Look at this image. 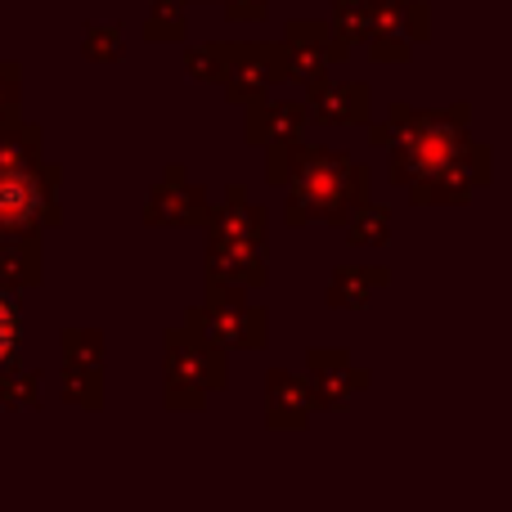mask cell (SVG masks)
<instances>
[{
    "label": "cell",
    "mask_w": 512,
    "mask_h": 512,
    "mask_svg": "<svg viewBox=\"0 0 512 512\" xmlns=\"http://www.w3.org/2000/svg\"><path fill=\"white\" fill-rule=\"evenodd\" d=\"M373 144L391 149V180L396 185H414V180L432 176L441 162H450L459 153V144L468 140V104L454 108H409L391 104V113L382 122H373Z\"/></svg>",
    "instance_id": "1"
},
{
    "label": "cell",
    "mask_w": 512,
    "mask_h": 512,
    "mask_svg": "<svg viewBox=\"0 0 512 512\" xmlns=\"http://www.w3.org/2000/svg\"><path fill=\"white\" fill-rule=\"evenodd\" d=\"M288 203H283V221L297 230L310 221L342 225L355 203L369 198V167L346 158L342 149H324V144H301L297 167L288 176Z\"/></svg>",
    "instance_id": "2"
},
{
    "label": "cell",
    "mask_w": 512,
    "mask_h": 512,
    "mask_svg": "<svg viewBox=\"0 0 512 512\" xmlns=\"http://www.w3.org/2000/svg\"><path fill=\"white\" fill-rule=\"evenodd\" d=\"M59 180L63 167L45 162V153L0 162V239L5 234H41L45 225H59Z\"/></svg>",
    "instance_id": "3"
},
{
    "label": "cell",
    "mask_w": 512,
    "mask_h": 512,
    "mask_svg": "<svg viewBox=\"0 0 512 512\" xmlns=\"http://www.w3.org/2000/svg\"><path fill=\"white\" fill-rule=\"evenodd\" d=\"M185 324L194 333H203L207 342H216L221 351H256L270 342V315L261 301L248 297V288L207 279V297L185 315Z\"/></svg>",
    "instance_id": "4"
},
{
    "label": "cell",
    "mask_w": 512,
    "mask_h": 512,
    "mask_svg": "<svg viewBox=\"0 0 512 512\" xmlns=\"http://www.w3.org/2000/svg\"><path fill=\"white\" fill-rule=\"evenodd\" d=\"M225 351L194 328L167 333V409H203L225 387Z\"/></svg>",
    "instance_id": "5"
},
{
    "label": "cell",
    "mask_w": 512,
    "mask_h": 512,
    "mask_svg": "<svg viewBox=\"0 0 512 512\" xmlns=\"http://www.w3.org/2000/svg\"><path fill=\"white\" fill-rule=\"evenodd\" d=\"M481 185H490V149L486 144L463 140L450 162L432 171V176L409 185V203L432 207V203H468Z\"/></svg>",
    "instance_id": "6"
},
{
    "label": "cell",
    "mask_w": 512,
    "mask_h": 512,
    "mask_svg": "<svg viewBox=\"0 0 512 512\" xmlns=\"http://www.w3.org/2000/svg\"><path fill=\"white\" fill-rule=\"evenodd\" d=\"M346 41L319 18H301V23H288V41H283V68H288V81H301V86H319L328 81V68L346 59Z\"/></svg>",
    "instance_id": "7"
},
{
    "label": "cell",
    "mask_w": 512,
    "mask_h": 512,
    "mask_svg": "<svg viewBox=\"0 0 512 512\" xmlns=\"http://www.w3.org/2000/svg\"><path fill=\"white\" fill-rule=\"evenodd\" d=\"M418 41H427V5L423 0H373V18H369V54L378 63H396L409 59Z\"/></svg>",
    "instance_id": "8"
},
{
    "label": "cell",
    "mask_w": 512,
    "mask_h": 512,
    "mask_svg": "<svg viewBox=\"0 0 512 512\" xmlns=\"http://www.w3.org/2000/svg\"><path fill=\"white\" fill-rule=\"evenodd\" d=\"M288 81L283 68V45H256V41H230V68H225V95L234 104H256L265 99V90Z\"/></svg>",
    "instance_id": "9"
},
{
    "label": "cell",
    "mask_w": 512,
    "mask_h": 512,
    "mask_svg": "<svg viewBox=\"0 0 512 512\" xmlns=\"http://www.w3.org/2000/svg\"><path fill=\"white\" fill-rule=\"evenodd\" d=\"M306 369H310L306 382L310 396H315V409H346L355 391L369 387V373L355 369L346 346H310Z\"/></svg>",
    "instance_id": "10"
},
{
    "label": "cell",
    "mask_w": 512,
    "mask_h": 512,
    "mask_svg": "<svg viewBox=\"0 0 512 512\" xmlns=\"http://www.w3.org/2000/svg\"><path fill=\"white\" fill-rule=\"evenodd\" d=\"M207 243L225 248H265V207H256L243 185L225 194L221 207H207Z\"/></svg>",
    "instance_id": "11"
},
{
    "label": "cell",
    "mask_w": 512,
    "mask_h": 512,
    "mask_svg": "<svg viewBox=\"0 0 512 512\" xmlns=\"http://www.w3.org/2000/svg\"><path fill=\"white\" fill-rule=\"evenodd\" d=\"M207 194L198 185H189L185 171L167 167V180L149 194L144 203V225H158V230H176V225H203L207 221Z\"/></svg>",
    "instance_id": "12"
},
{
    "label": "cell",
    "mask_w": 512,
    "mask_h": 512,
    "mask_svg": "<svg viewBox=\"0 0 512 512\" xmlns=\"http://www.w3.org/2000/svg\"><path fill=\"white\" fill-rule=\"evenodd\" d=\"M315 414V396H310V382L297 378L288 369H274L265 378V423L274 432H301Z\"/></svg>",
    "instance_id": "13"
},
{
    "label": "cell",
    "mask_w": 512,
    "mask_h": 512,
    "mask_svg": "<svg viewBox=\"0 0 512 512\" xmlns=\"http://www.w3.org/2000/svg\"><path fill=\"white\" fill-rule=\"evenodd\" d=\"M369 108H373V95L369 86L360 81H346V86H306V113L315 122H328V126H351V122H369Z\"/></svg>",
    "instance_id": "14"
},
{
    "label": "cell",
    "mask_w": 512,
    "mask_h": 512,
    "mask_svg": "<svg viewBox=\"0 0 512 512\" xmlns=\"http://www.w3.org/2000/svg\"><path fill=\"white\" fill-rule=\"evenodd\" d=\"M270 248H225V243H207V279L234 283V288H265L270 265H265Z\"/></svg>",
    "instance_id": "15"
},
{
    "label": "cell",
    "mask_w": 512,
    "mask_h": 512,
    "mask_svg": "<svg viewBox=\"0 0 512 512\" xmlns=\"http://www.w3.org/2000/svg\"><path fill=\"white\" fill-rule=\"evenodd\" d=\"M310 122L306 104H265V99H256L248 104V126H243V135H248V144H279V140H297L301 126Z\"/></svg>",
    "instance_id": "16"
},
{
    "label": "cell",
    "mask_w": 512,
    "mask_h": 512,
    "mask_svg": "<svg viewBox=\"0 0 512 512\" xmlns=\"http://www.w3.org/2000/svg\"><path fill=\"white\" fill-rule=\"evenodd\" d=\"M41 283V234H5L0 239V288L23 292Z\"/></svg>",
    "instance_id": "17"
},
{
    "label": "cell",
    "mask_w": 512,
    "mask_h": 512,
    "mask_svg": "<svg viewBox=\"0 0 512 512\" xmlns=\"http://www.w3.org/2000/svg\"><path fill=\"white\" fill-rule=\"evenodd\" d=\"M391 270H369V265H342V270L328 279V306L337 310H364L373 297V288H387Z\"/></svg>",
    "instance_id": "18"
},
{
    "label": "cell",
    "mask_w": 512,
    "mask_h": 512,
    "mask_svg": "<svg viewBox=\"0 0 512 512\" xmlns=\"http://www.w3.org/2000/svg\"><path fill=\"white\" fill-rule=\"evenodd\" d=\"M342 225H351V230H346L351 248H382V243L391 239V207L364 198V203L351 207V216H346Z\"/></svg>",
    "instance_id": "19"
},
{
    "label": "cell",
    "mask_w": 512,
    "mask_h": 512,
    "mask_svg": "<svg viewBox=\"0 0 512 512\" xmlns=\"http://www.w3.org/2000/svg\"><path fill=\"white\" fill-rule=\"evenodd\" d=\"M59 391L68 405L99 409L104 405V364H63Z\"/></svg>",
    "instance_id": "20"
},
{
    "label": "cell",
    "mask_w": 512,
    "mask_h": 512,
    "mask_svg": "<svg viewBox=\"0 0 512 512\" xmlns=\"http://www.w3.org/2000/svg\"><path fill=\"white\" fill-rule=\"evenodd\" d=\"M18 351H23V310L9 288H0V378L18 369Z\"/></svg>",
    "instance_id": "21"
},
{
    "label": "cell",
    "mask_w": 512,
    "mask_h": 512,
    "mask_svg": "<svg viewBox=\"0 0 512 512\" xmlns=\"http://www.w3.org/2000/svg\"><path fill=\"white\" fill-rule=\"evenodd\" d=\"M225 68H230V41H207V45H189L185 50V72L194 81L221 86Z\"/></svg>",
    "instance_id": "22"
},
{
    "label": "cell",
    "mask_w": 512,
    "mask_h": 512,
    "mask_svg": "<svg viewBox=\"0 0 512 512\" xmlns=\"http://www.w3.org/2000/svg\"><path fill=\"white\" fill-rule=\"evenodd\" d=\"M81 54L90 63H117L126 54V32L117 23H86L81 32Z\"/></svg>",
    "instance_id": "23"
},
{
    "label": "cell",
    "mask_w": 512,
    "mask_h": 512,
    "mask_svg": "<svg viewBox=\"0 0 512 512\" xmlns=\"http://www.w3.org/2000/svg\"><path fill=\"white\" fill-rule=\"evenodd\" d=\"M0 400H5V409H36L41 405V378L32 369H9L0 378Z\"/></svg>",
    "instance_id": "24"
},
{
    "label": "cell",
    "mask_w": 512,
    "mask_h": 512,
    "mask_svg": "<svg viewBox=\"0 0 512 512\" xmlns=\"http://www.w3.org/2000/svg\"><path fill=\"white\" fill-rule=\"evenodd\" d=\"M63 364H104L99 328H63Z\"/></svg>",
    "instance_id": "25"
},
{
    "label": "cell",
    "mask_w": 512,
    "mask_h": 512,
    "mask_svg": "<svg viewBox=\"0 0 512 512\" xmlns=\"http://www.w3.org/2000/svg\"><path fill=\"white\" fill-rule=\"evenodd\" d=\"M185 9L176 5V0H158V5L149 9V18H144V36H149L153 45L158 41H180L185 36Z\"/></svg>",
    "instance_id": "26"
},
{
    "label": "cell",
    "mask_w": 512,
    "mask_h": 512,
    "mask_svg": "<svg viewBox=\"0 0 512 512\" xmlns=\"http://www.w3.org/2000/svg\"><path fill=\"white\" fill-rule=\"evenodd\" d=\"M23 113V68L14 59H0V126Z\"/></svg>",
    "instance_id": "27"
},
{
    "label": "cell",
    "mask_w": 512,
    "mask_h": 512,
    "mask_svg": "<svg viewBox=\"0 0 512 512\" xmlns=\"http://www.w3.org/2000/svg\"><path fill=\"white\" fill-rule=\"evenodd\" d=\"M221 5L234 23H256V18H265V0H221Z\"/></svg>",
    "instance_id": "28"
},
{
    "label": "cell",
    "mask_w": 512,
    "mask_h": 512,
    "mask_svg": "<svg viewBox=\"0 0 512 512\" xmlns=\"http://www.w3.org/2000/svg\"><path fill=\"white\" fill-rule=\"evenodd\" d=\"M176 5H185V0H176Z\"/></svg>",
    "instance_id": "29"
}]
</instances>
